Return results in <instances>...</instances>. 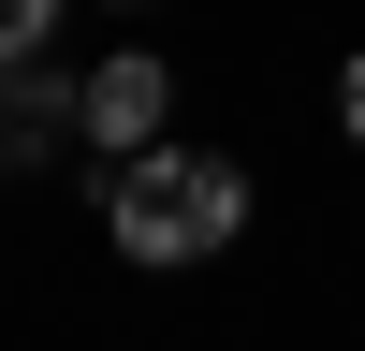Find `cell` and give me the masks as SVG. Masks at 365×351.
Listing matches in <instances>:
<instances>
[{
  "instance_id": "obj_1",
  "label": "cell",
  "mask_w": 365,
  "mask_h": 351,
  "mask_svg": "<svg viewBox=\"0 0 365 351\" xmlns=\"http://www.w3.org/2000/svg\"><path fill=\"white\" fill-rule=\"evenodd\" d=\"M103 234H117V263H220L249 234V176L220 146H146V161H117Z\"/></svg>"
},
{
  "instance_id": "obj_2",
  "label": "cell",
  "mask_w": 365,
  "mask_h": 351,
  "mask_svg": "<svg viewBox=\"0 0 365 351\" xmlns=\"http://www.w3.org/2000/svg\"><path fill=\"white\" fill-rule=\"evenodd\" d=\"M161 117H175V73H161L146 44H117L103 73H73V132L103 146V161H146V146H175Z\"/></svg>"
},
{
  "instance_id": "obj_3",
  "label": "cell",
  "mask_w": 365,
  "mask_h": 351,
  "mask_svg": "<svg viewBox=\"0 0 365 351\" xmlns=\"http://www.w3.org/2000/svg\"><path fill=\"white\" fill-rule=\"evenodd\" d=\"M44 132H73V88H44V73H0V161H29Z\"/></svg>"
},
{
  "instance_id": "obj_4",
  "label": "cell",
  "mask_w": 365,
  "mask_h": 351,
  "mask_svg": "<svg viewBox=\"0 0 365 351\" xmlns=\"http://www.w3.org/2000/svg\"><path fill=\"white\" fill-rule=\"evenodd\" d=\"M44 44H58V0H0V73H29Z\"/></svg>"
},
{
  "instance_id": "obj_5",
  "label": "cell",
  "mask_w": 365,
  "mask_h": 351,
  "mask_svg": "<svg viewBox=\"0 0 365 351\" xmlns=\"http://www.w3.org/2000/svg\"><path fill=\"white\" fill-rule=\"evenodd\" d=\"M336 117H351V146H365V44H351V73H336Z\"/></svg>"
},
{
  "instance_id": "obj_6",
  "label": "cell",
  "mask_w": 365,
  "mask_h": 351,
  "mask_svg": "<svg viewBox=\"0 0 365 351\" xmlns=\"http://www.w3.org/2000/svg\"><path fill=\"white\" fill-rule=\"evenodd\" d=\"M117 15H146V0H117Z\"/></svg>"
}]
</instances>
